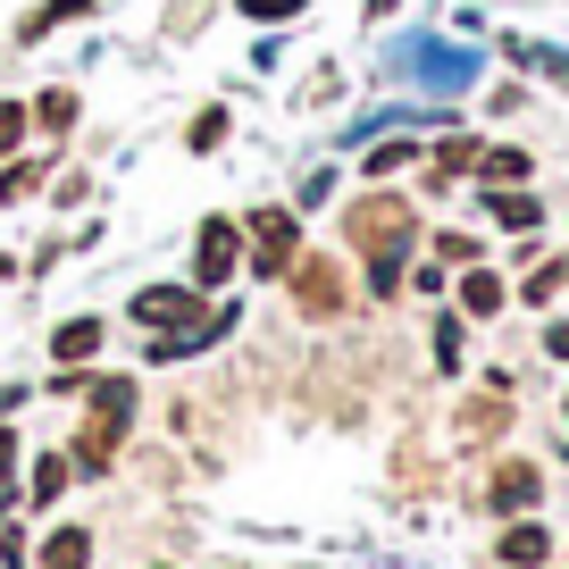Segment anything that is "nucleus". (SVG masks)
<instances>
[{
  "label": "nucleus",
  "mask_w": 569,
  "mask_h": 569,
  "mask_svg": "<svg viewBox=\"0 0 569 569\" xmlns=\"http://www.w3.org/2000/svg\"><path fill=\"white\" fill-rule=\"evenodd\" d=\"M343 243L360 251V260H410V251L427 243V218L410 193H393V184H369L360 201H343Z\"/></svg>",
  "instance_id": "nucleus-1"
},
{
  "label": "nucleus",
  "mask_w": 569,
  "mask_h": 569,
  "mask_svg": "<svg viewBox=\"0 0 569 569\" xmlns=\"http://www.w3.org/2000/svg\"><path fill=\"white\" fill-rule=\"evenodd\" d=\"M134 410H142L134 377H92L84 386V419H76V445H68V461L84 469V478H109V469H118V445H126V427H134Z\"/></svg>",
  "instance_id": "nucleus-2"
},
{
  "label": "nucleus",
  "mask_w": 569,
  "mask_h": 569,
  "mask_svg": "<svg viewBox=\"0 0 569 569\" xmlns=\"http://www.w3.org/2000/svg\"><path fill=\"white\" fill-rule=\"evenodd\" d=\"M293 260H302V210H293V201H260V210H243V268H251V277L277 284Z\"/></svg>",
  "instance_id": "nucleus-3"
},
{
  "label": "nucleus",
  "mask_w": 569,
  "mask_h": 569,
  "mask_svg": "<svg viewBox=\"0 0 569 569\" xmlns=\"http://www.w3.org/2000/svg\"><path fill=\"white\" fill-rule=\"evenodd\" d=\"M284 293H293V310H302V319H343L352 277H343L336 251H310V243H302V260L284 268Z\"/></svg>",
  "instance_id": "nucleus-4"
},
{
  "label": "nucleus",
  "mask_w": 569,
  "mask_h": 569,
  "mask_svg": "<svg viewBox=\"0 0 569 569\" xmlns=\"http://www.w3.org/2000/svg\"><path fill=\"white\" fill-rule=\"evenodd\" d=\"M234 268H243V218L234 210H210L193 227V277L184 284H201V293H210V284H227Z\"/></svg>",
  "instance_id": "nucleus-5"
},
{
  "label": "nucleus",
  "mask_w": 569,
  "mask_h": 569,
  "mask_svg": "<svg viewBox=\"0 0 569 569\" xmlns=\"http://www.w3.org/2000/svg\"><path fill=\"white\" fill-rule=\"evenodd\" d=\"M126 319H134L142 336H177V327L210 319V302H201V284H142L134 302H126Z\"/></svg>",
  "instance_id": "nucleus-6"
},
{
  "label": "nucleus",
  "mask_w": 569,
  "mask_h": 569,
  "mask_svg": "<svg viewBox=\"0 0 569 569\" xmlns=\"http://www.w3.org/2000/svg\"><path fill=\"white\" fill-rule=\"evenodd\" d=\"M478 151H486V142H478V134H461V126H452V134H445V142H436V151H427V160H419V193H427V201H445V193H461V184L478 177Z\"/></svg>",
  "instance_id": "nucleus-7"
},
{
  "label": "nucleus",
  "mask_w": 569,
  "mask_h": 569,
  "mask_svg": "<svg viewBox=\"0 0 569 569\" xmlns=\"http://www.w3.org/2000/svg\"><path fill=\"white\" fill-rule=\"evenodd\" d=\"M478 218H495L502 234H545V193H528V184H478Z\"/></svg>",
  "instance_id": "nucleus-8"
},
{
  "label": "nucleus",
  "mask_w": 569,
  "mask_h": 569,
  "mask_svg": "<svg viewBox=\"0 0 569 569\" xmlns=\"http://www.w3.org/2000/svg\"><path fill=\"white\" fill-rule=\"evenodd\" d=\"M536 502H545V469L536 461H502L495 478H486V511L495 519H528Z\"/></svg>",
  "instance_id": "nucleus-9"
},
{
  "label": "nucleus",
  "mask_w": 569,
  "mask_h": 569,
  "mask_svg": "<svg viewBox=\"0 0 569 569\" xmlns=\"http://www.w3.org/2000/svg\"><path fill=\"white\" fill-rule=\"evenodd\" d=\"M452 277H461V284H452V310H461V319L469 327H486V319H502V310H511V277H495V268H452Z\"/></svg>",
  "instance_id": "nucleus-10"
},
{
  "label": "nucleus",
  "mask_w": 569,
  "mask_h": 569,
  "mask_svg": "<svg viewBox=\"0 0 569 569\" xmlns=\"http://www.w3.org/2000/svg\"><path fill=\"white\" fill-rule=\"evenodd\" d=\"M26 118H34L42 142H59V134H76V118H84V92L76 84H42L34 101H26Z\"/></svg>",
  "instance_id": "nucleus-11"
},
{
  "label": "nucleus",
  "mask_w": 569,
  "mask_h": 569,
  "mask_svg": "<svg viewBox=\"0 0 569 569\" xmlns=\"http://www.w3.org/2000/svg\"><path fill=\"white\" fill-rule=\"evenodd\" d=\"M495 561L502 569H545L552 561V528L545 519H511V528L495 536Z\"/></svg>",
  "instance_id": "nucleus-12"
},
{
  "label": "nucleus",
  "mask_w": 569,
  "mask_h": 569,
  "mask_svg": "<svg viewBox=\"0 0 569 569\" xmlns=\"http://www.w3.org/2000/svg\"><path fill=\"white\" fill-rule=\"evenodd\" d=\"M92 9H101V0H34V9L18 18V34H9V42H18V51H34V42H51V34H59V26L92 18Z\"/></svg>",
  "instance_id": "nucleus-13"
},
{
  "label": "nucleus",
  "mask_w": 569,
  "mask_h": 569,
  "mask_svg": "<svg viewBox=\"0 0 569 569\" xmlns=\"http://www.w3.org/2000/svg\"><path fill=\"white\" fill-rule=\"evenodd\" d=\"M561 293H569V260H561V251H536L511 302H528V310H552V302H561Z\"/></svg>",
  "instance_id": "nucleus-14"
},
{
  "label": "nucleus",
  "mask_w": 569,
  "mask_h": 569,
  "mask_svg": "<svg viewBox=\"0 0 569 569\" xmlns=\"http://www.w3.org/2000/svg\"><path fill=\"white\" fill-rule=\"evenodd\" d=\"M42 184H51V151H34V160H0V210H18V201H34Z\"/></svg>",
  "instance_id": "nucleus-15"
},
{
  "label": "nucleus",
  "mask_w": 569,
  "mask_h": 569,
  "mask_svg": "<svg viewBox=\"0 0 569 569\" xmlns=\"http://www.w3.org/2000/svg\"><path fill=\"white\" fill-rule=\"evenodd\" d=\"M34 569H92V528H84V519L51 528V536H42V552H34Z\"/></svg>",
  "instance_id": "nucleus-16"
},
{
  "label": "nucleus",
  "mask_w": 569,
  "mask_h": 569,
  "mask_svg": "<svg viewBox=\"0 0 569 569\" xmlns=\"http://www.w3.org/2000/svg\"><path fill=\"white\" fill-rule=\"evenodd\" d=\"M419 160H427L419 134H386V142H369V151H360V177L386 184V177H402V168H419Z\"/></svg>",
  "instance_id": "nucleus-17"
},
{
  "label": "nucleus",
  "mask_w": 569,
  "mask_h": 569,
  "mask_svg": "<svg viewBox=\"0 0 569 569\" xmlns=\"http://www.w3.org/2000/svg\"><path fill=\"white\" fill-rule=\"evenodd\" d=\"M528 177H536V151H519V142H486L469 184H528Z\"/></svg>",
  "instance_id": "nucleus-18"
},
{
  "label": "nucleus",
  "mask_w": 569,
  "mask_h": 569,
  "mask_svg": "<svg viewBox=\"0 0 569 569\" xmlns=\"http://www.w3.org/2000/svg\"><path fill=\"white\" fill-rule=\"evenodd\" d=\"M51 352H59V369H84V360L101 352V319H59L51 327Z\"/></svg>",
  "instance_id": "nucleus-19"
},
{
  "label": "nucleus",
  "mask_w": 569,
  "mask_h": 569,
  "mask_svg": "<svg viewBox=\"0 0 569 569\" xmlns=\"http://www.w3.org/2000/svg\"><path fill=\"white\" fill-rule=\"evenodd\" d=\"M68 478H76V461H68V452H42V461H34V478H26V502H34V511H51V502L68 495Z\"/></svg>",
  "instance_id": "nucleus-20"
},
{
  "label": "nucleus",
  "mask_w": 569,
  "mask_h": 569,
  "mask_svg": "<svg viewBox=\"0 0 569 569\" xmlns=\"http://www.w3.org/2000/svg\"><path fill=\"white\" fill-rule=\"evenodd\" d=\"M227 134H234V109H193V126H184V151H227Z\"/></svg>",
  "instance_id": "nucleus-21"
},
{
  "label": "nucleus",
  "mask_w": 569,
  "mask_h": 569,
  "mask_svg": "<svg viewBox=\"0 0 569 569\" xmlns=\"http://www.w3.org/2000/svg\"><path fill=\"white\" fill-rule=\"evenodd\" d=\"M419 251H436V260H445V268H478V260H486V243H478V234H469V227H445V234H427Z\"/></svg>",
  "instance_id": "nucleus-22"
},
{
  "label": "nucleus",
  "mask_w": 569,
  "mask_h": 569,
  "mask_svg": "<svg viewBox=\"0 0 569 569\" xmlns=\"http://www.w3.org/2000/svg\"><path fill=\"white\" fill-rule=\"evenodd\" d=\"M461 343H469V319L461 310H436V369L461 377Z\"/></svg>",
  "instance_id": "nucleus-23"
},
{
  "label": "nucleus",
  "mask_w": 569,
  "mask_h": 569,
  "mask_svg": "<svg viewBox=\"0 0 569 569\" xmlns=\"http://www.w3.org/2000/svg\"><path fill=\"white\" fill-rule=\"evenodd\" d=\"M26 142H34V118H26V101H0V160H18Z\"/></svg>",
  "instance_id": "nucleus-24"
},
{
  "label": "nucleus",
  "mask_w": 569,
  "mask_h": 569,
  "mask_svg": "<svg viewBox=\"0 0 569 569\" xmlns=\"http://www.w3.org/2000/svg\"><path fill=\"white\" fill-rule=\"evenodd\" d=\"M419 51H427V59H419V76H427V84H461V76L478 68V59H452L445 42H419Z\"/></svg>",
  "instance_id": "nucleus-25"
},
{
  "label": "nucleus",
  "mask_w": 569,
  "mask_h": 569,
  "mask_svg": "<svg viewBox=\"0 0 569 569\" xmlns=\"http://www.w3.org/2000/svg\"><path fill=\"white\" fill-rule=\"evenodd\" d=\"M18 427H0V519H9V511H18Z\"/></svg>",
  "instance_id": "nucleus-26"
},
{
  "label": "nucleus",
  "mask_w": 569,
  "mask_h": 569,
  "mask_svg": "<svg viewBox=\"0 0 569 569\" xmlns=\"http://www.w3.org/2000/svg\"><path fill=\"white\" fill-rule=\"evenodd\" d=\"M84 201H92L84 168H51V210H84Z\"/></svg>",
  "instance_id": "nucleus-27"
},
{
  "label": "nucleus",
  "mask_w": 569,
  "mask_h": 569,
  "mask_svg": "<svg viewBox=\"0 0 569 569\" xmlns=\"http://www.w3.org/2000/svg\"><path fill=\"white\" fill-rule=\"evenodd\" d=\"M402 277H410V260H369V302H393Z\"/></svg>",
  "instance_id": "nucleus-28"
},
{
  "label": "nucleus",
  "mask_w": 569,
  "mask_h": 569,
  "mask_svg": "<svg viewBox=\"0 0 569 569\" xmlns=\"http://www.w3.org/2000/svg\"><path fill=\"white\" fill-rule=\"evenodd\" d=\"M234 9H243V18H260V26H268V18H277V26H284V18H302L310 0H234Z\"/></svg>",
  "instance_id": "nucleus-29"
},
{
  "label": "nucleus",
  "mask_w": 569,
  "mask_h": 569,
  "mask_svg": "<svg viewBox=\"0 0 569 569\" xmlns=\"http://www.w3.org/2000/svg\"><path fill=\"white\" fill-rule=\"evenodd\" d=\"M0 569H34V552H26L18 519H0Z\"/></svg>",
  "instance_id": "nucleus-30"
},
{
  "label": "nucleus",
  "mask_w": 569,
  "mask_h": 569,
  "mask_svg": "<svg viewBox=\"0 0 569 569\" xmlns=\"http://www.w3.org/2000/svg\"><path fill=\"white\" fill-rule=\"evenodd\" d=\"M327 193H336V177H327V168H319V177H302V193H293V210H319Z\"/></svg>",
  "instance_id": "nucleus-31"
},
{
  "label": "nucleus",
  "mask_w": 569,
  "mask_h": 569,
  "mask_svg": "<svg viewBox=\"0 0 569 569\" xmlns=\"http://www.w3.org/2000/svg\"><path fill=\"white\" fill-rule=\"evenodd\" d=\"M545 352H552V360H569V310H561V319L545 327Z\"/></svg>",
  "instance_id": "nucleus-32"
},
{
  "label": "nucleus",
  "mask_w": 569,
  "mask_h": 569,
  "mask_svg": "<svg viewBox=\"0 0 569 569\" xmlns=\"http://www.w3.org/2000/svg\"><path fill=\"white\" fill-rule=\"evenodd\" d=\"M360 9H369V18H386V9H393V0H360Z\"/></svg>",
  "instance_id": "nucleus-33"
},
{
  "label": "nucleus",
  "mask_w": 569,
  "mask_h": 569,
  "mask_svg": "<svg viewBox=\"0 0 569 569\" xmlns=\"http://www.w3.org/2000/svg\"><path fill=\"white\" fill-rule=\"evenodd\" d=\"M0 277H18V260H9V251H0Z\"/></svg>",
  "instance_id": "nucleus-34"
},
{
  "label": "nucleus",
  "mask_w": 569,
  "mask_h": 569,
  "mask_svg": "<svg viewBox=\"0 0 569 569\" xmlns=\"http://www.w3.org/2000/svg\"><path fill=\"white\" fill-rule=\"evenodd\" d=\"M561 419H569V393H561Z\"/></svg>",
  "instance_id": "nucleus-35"
},
{
  "label": "nucleus",
  "mask_w": 569,
  "mask_h": 569,
  "mask_svg": "<svg viewBox=\"0 0 569 569\" xmlns=\"http://www.w3.org/2000/svg\"><path fill=\"white\" fill-rule=\"evenodd\" d=\"M151 569H168V561H151Z\"/></svg>",
  "instance_id": "nucleus-36"
}]
</instances>
